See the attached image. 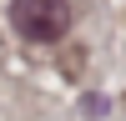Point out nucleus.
<instances>
[{
  "label": "nucleus",
  "mask_w": 126,
  "mask_h": 121,
  "mask_svg": "<svg viewBox=\"0 0 126 121\" xmlns=\"http://www.w3.org/2000/svg\"><path fill=\"white\" fill-rule=\"evenodd\" d=\"M10 25H15V35L50 45L71 25V0H10Z\"/></svg>",
  "instance_id": "f257e3e1"
}]
</instances>
